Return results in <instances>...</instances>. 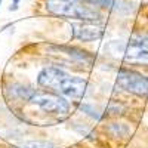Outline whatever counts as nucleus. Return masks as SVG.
<instances>
[{"label":"nucleus","instance_id":"20e7f679","mask_svg":"<svg viewBox=\"0 0 148 148\" xmlns=\"http://www.w3.org/2000/svg\"><path fill=\"white\" fill-rule=\"evenodd\" d=\"M117 84L132 95L141 98L148 96V77L135 70L121 68L117 74Z\"/></svg>","mask_w":148,"mask_h":148},{"label":"nucleus","instance_id":"7ed1b4c3","mask_svg":"<svg viewBox=\"0 0 148 148\" xmlns=\"http://www.w3.org/2000/svg\"><path fill=\"white\" fill-rule=\"evenodd\" d=\"M30 104L39 107L47 114H67L70 104L62 95L51 92H34L30 96Z\"/></svg>","mask_w":148,"mask_h":148},{"label":"nucleus","instance_id":"f257e3e1","mask_svg":"<svg viewBox=\"0 0 148 148\" xmlns=\"http://www.w3.org/2000/svg\"><path fill=\"white\" fill-rule=\"evenodd\" d=\"M37 83L42 88L53 90L70 99H82L88 93L89 83L83 77L70 76L64 70H59L56 67H47L39 73Z\"/></svg>","mask_w":148,"mask_h":148},{"label":"nucleus","instance_id":"9b49d317","mask_svg":"<svg viewBox=\"0 0 148 148\" xmlns=\"http://www.w3.org/2000/svg\"><path fill=\"white\" fill-rule=\"evenodd\" d=\"M80 110L83 111V113H86L88 116H90L92 119H95V120L101 119V113L93 105H90V104H80Z\"/></svg>","mask_w":148,"mask_h":148},{"label":"nucleus","instance_id":"9d476101","mask_svg":"<svg viewBox=\"0 0 148 148\" xmlns=\"http://www.w3.org/2000/svg\"><path fill=\"white\" fill-rule=\"evenodd\" d=\"M21 148H56L52 142H46V141H28L21 144Z\"/></svg>","mask_w":148,"mask_h":148},{"label":"nucleus","instance_id":"0eeeda50","mask_svg":"<svg viewBox=\"0 0 148 148\" xmlns=\"http://www.w3.org/2000/svg\"><path fill=\"white\" fill-rule=\"evenodd\" d=\"M83 2L89 3L95 8H105V9H111L117 12L120 15H126L132 12V3L126 2V0H83Z\"/></svg>","mask_w":148,"mask_h":148},{"label":"nucleus","instance_id":"f03ea898","mask_svg":"<svg viewBox=\"0 0 148 148\" xmlns=\"http://www.w3.org/2000/svg\"><path fill=\"white\" fill-rule=\"evenodd\" d=\"M45 6L51 15L83 22H98L102 18L99 9L83 0H46Z\"/></svg>","mask_w":148,"mask_h":148},{"label":"nucleus","instance_id":"39448f33","mask_svg":"<svg viewBox=\"0 0 148 148\" xmlns=\"http://www.w3.org/2000/svg\"><path fill=\"white\" fill-rule=\"evenodd\" d=\"M102 34H104V30L92 22L71 24V39L73 40L95 42V40H99L102 37Z\"/></svg>","mask_w":148,"mask_h":148},{"label":"nucleus","instance_id":"ddd939ff","mask_svg":"<svg viewBox=\"0 0 148 148\" xmlns=\"http://www.w3.org/2000/svg\"><path fill=\"white\" fill-rule=\"evenodd\" d=\"M0 5H2V0H0Z\"/></svg>","mask_w":148,"mask_h":148},{"label":"nucleus","instance_id":"f8f14e48","mask_svg":"<svg viewBox=\"0 0 148 148\" xmlns=\"http://www.w3.org/2000/svg\"><path fill=\"white\" fill-rule=\"evenodd\" d=\"M138 43H141L142 46L148 47V36H144V37H139V40H136Z\"/></svg>","mask_w":148,"mask_h":148},{"label":"nucleus","instance_id":"423d86ee","mask_svg":"<svg viewBox=\"0 0 148 148\" xmlns=\"http://www.w3.org/2000/svg\"><path fill=\"white\" fill-rule=\"evenodd\" d=\"M121 56L127 62L148 65V47L142 46L138 42H132L130 45L125 43L123 51H121Z\"/></svg>","mask_w":148,"mask_h":148},{"label":"nucleus","instance_id":"1a4fd4ad","mask_svg":"<svg viewBox=\"0 0 148 148\" xmlns=\"http://www.w3.org/2000/svg\"><path fill=\"white\" fill-rule=\"evenodd\" d=\"M108 132L113 135V136H120V138H125L129 135L130 129L126 126V125H123V123H113L110 127H108Z\"/></svg>","mask_w":148,"mask_h":148},{"label":"nucleus","instance_id":"6e6552de","mask_svg":"<svg viewBox=\"0 0 148 148\" xmlns=\"http://www.w3.org/2000/svg\"><path fill=\"white\" fill-rule=\"evenodd\" d=\"M58 49H59L61 52H64L65 55H68V56H71V58H74V59H77V61H82V62L90 64L92 59H93L86 51H82V49L74 47V46H59Z\"/></svg>","mask_w":148,"mask_h":148}]
</instances>
